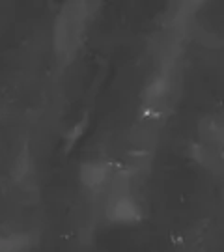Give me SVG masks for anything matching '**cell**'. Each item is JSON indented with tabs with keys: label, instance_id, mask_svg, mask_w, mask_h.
<instances>
[{
	"label": "cell",
	"instance_id": "cell-1",
	"mask_svg": "<svg viewBox=\"0 0 224 252\" xmlns=\"http://www.w3.org/2000/svg\"><path fill=\"white\" fill-rule=\"evenodd\" d=\"M110 219H114L118 222L131 224V222H136L140 219V209L133 200L124 196V198L116 200L114 206L110 207Z\"/></svg>",
	"mask_w": 224,
	"mask_h": 252
}]
</instances>
